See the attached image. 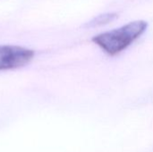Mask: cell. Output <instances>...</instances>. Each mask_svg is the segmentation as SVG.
I'll list each match as a JSON object with an SVG mask.
<instances>
[{
  "label": "cell",
  "mask_w": 153,
  "mask_h": 152,
  "mask_svg": "<svg viewBox=\"0 0 153 152\" xmlns=\"http://www.w3.org/2000/svg\"><path fill=\"white\" fill-rule=\"evenodd\" d=\"M145 21L131 22L118 29L100 33L93 37L92 41L109 56H116L138 39L146 30Z\"/></svg>",
  "instance_id": "1"
},
{
  "label": "cell",
  "mask_w": 153,
  "mask_h": 152,
  "mask_svg": "<svg viewBox=\"0 0 153 152\" xmlns=\"http://www.w3.org/2000/svg\"><path fill=\"white\" fill-rule=\"evenodd\" d=\"M34 51L19 46L0 45V72L12 70L29 64Z\"/></svg>",
  "instance_id": "2"
},
{
  "label": "cell",
  "mask_w": 153,
  "mask_h": 152,
  "mask_svg": "<svg viewBox=\"0 0 153 152\" xmlns=\"http://www.w3.org/2000/svg\"><path fill=\"white\" fill-rule=\"evenodd\" d=\"M117 15L114 13H108V14H103V15H100L98 18L95 19L94 22H92V25H99V24H104L107 23L110 21H112Z\"/></svg>",
  "instance_id": "3"
}]
</instances>
